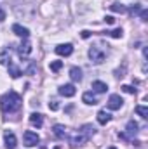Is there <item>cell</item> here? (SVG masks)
Listing matches in <instances>:
<instances>
[{"label": "cell", "instance_id": "cell-1", "mask_svg": "<svg viewBox=\"0 0 148 149\" xmlns=\"http://www.w3.org/2000/svg\"><path fill=\"white\" fill-rule=\"evenodd\" d=\"M21 106H23V99H21V95L19 94H16L14 90H9L7 94H4L2 95V99H0V108H2V113H16L21 109Z\"/></svg>", "mask_w": 148, "mask_h": 149}, {"label": "cell", "instance_id": "cell-2", "mask_svg": "<svg viewBox=\"0 0 148 149\" xmlns=\"http://www.w3.org/2000/svg\"><path fill=\"white\" fill-rule=\"evenodd\" d=\"M94 134H96V128H94L92 125H84V127H80V130L75 132L73 135L70 137L72 148H82V146H85L87 141H89Z\"/></svg>", "mask_w": 148, "mask_h": 149}, {"label": "cell", "instance_id": "cell-3", "mask_svg": "<svg viewBox=\"0 0 148 149\" xmlns=\"http://www.w3.org/2000/svg\"><path fill=\"white\" fill-rule=\"evenodd\" d=\"M138 128H140V127H138V123L131 120V121L127 123V127H125V132H122V134H118V137H120L122 141H127V142H132V141H134V135L138 134Z\"/></svg>", "mask_w": 148, "mask_h": 149}, {"label": "cell", "instance_id": "cell-4", "mask_svg": "<svg viewBox=\"0 0 148 149\" xmlns=\"http://www.w3.org/2000/svg\"><path fill=\"white\" fill-rule=\"evenodd\" d=\"M38 141H40V137H38L35 132H32V130H26V132L23 134V142H25L26 148H33V146H37Z\"/></svg>", "mask_w": 148, "mask_h": 149}, {"label": "cell", "instance_id": "cell-5", "mask_svg": "<svg viewBox=\"0 0 148 149\" xmlns=\"http://www.w3.org/2000/svg\"><path fill=\"white\" fill-rule=\"evenodd\" d=\"M89 57H91V61H92L94 64H101V63L105 61L106 54H105L103 50H99L98 47H91V49H89Z\"/></svg>", "mask_w": 148, "mask_h": 149}, {"label": "cell", "instance_id": "cell-6", "mask_svg": "<svg viewBox=\"0 0 148 149\" xmlns=\"http://www.w3.org/2000/svg\"><path fill=\"white\" fill-rule=\"evenodd\" d=\"M58 92H59V95H63V97H73L75 92H77V88H75L72 83H68V85H61V87L58 88Z\"/></svg>", "mask_w": 148, "mask_h": 149}, {"label": "cell", "instance_id": "cell-7", "mask_svg": "<svg viewBox=\"0 0 148 149\" xmlns=\"http://www.w3.org/2000/svg\"><path fill=\"white\" fill-rule=\"evenodd\" d=\"M54 50H56L58 56H65V57H66V56H70V54L73 52V45H72V43H61V45H58Z\"/></svg>", "mask_w": 148, "mask_h": 149}, {"label": "cell", "instance_id": "cell-8", "mask_svg": "<svg viewBox=\"0 0 148 149\" xmlns=\"http://www.w3.org/2000/svg\"><path fill=\"white\" fill-rule=\"evenodd\" d=\"M122 104H124V101H122L120 95H117V94L110 95V99H108V108H110V109H113V111H115V109H120Z\"/></svg>", "mask_w": 148, "mask_h": 149}, {"label": "cell", "instance_id": "cell-9", "mask_svg": "<svg viewBox=\"0 0 148 149\" xmlns=\"http://www.w3.org/2000/svg\"><path fill=\"white\" fill-rule=\"evenodd\" d=\"M4 141H5V148L7 149H14L18 146V139L12 132H5L4 134Z\"/></svg>", "mask_w": 148, "mask_h": 149}, {"label": "cell", "instance_id": "cell-10", "mask_svg": "<svg viewBox=\"0 0 148 149\" xmlns=\"http://www.w3.org/2000/svg\"><path fill=\"white\" fill-rule=\"evenodd\" d=\"M52 132H54V135H56L58 139H65V137L68 135V132H66V127H65V125H59V123L52 127Z\"/></svg>", "mask_w": 148, "mask_h": 149}, {"label": "cell", "instance_id": "cell-11", "mask_svg": "<svg viewBox=\"0 0 148 149\" xmlns=\"http://www.w3.org/2000/svg\"><path fill=\"white\" fill-rule=\"evenodd\" d=\"M12 31H14L18 37H21V38H28L30 37V30H28V28H23L21 24H14V26H12Z\"/></svg>", "mask_w": 148, "mask_h": 149}, {"label": "cell", "instance_id": "cell-12", "mask_svg": "<svg viewBox=\"0 0 148 149\" xmlns=\"http://www.w3.org/2000/svg\"><path fill=\"white\" fill-rule=\"evenodd\" d=\"M30 123H32L33 127L40 128V127L44 125V118H42V114H40V113H32V114H30Z\"/></svg>", "mask_w": 148, "mask_h": 149}, {"label": "cell", "instance_id": "cell-13", "mask_svg": "<svg viewBox=\"0 0 148 149\" xmlns=\"http://www.w3.org/2000/svg\"><path fill=\"white\" fill-rule=\"evenodd\" d=\"M30 52H32V45H30L28 42H23V43L18 47V54H19L21 57H26V56H30Z\"/></svg>", "mask_w": 148, "mask_h": 149}, {"label": "cell", "instance_id": "cell-14", "mask_svg": "<svg viewBox=\"0 0 148 149\" xmlns=\"http://www.w3.org/2000/svg\"><path fill=\"white\" fill-rule=\"evenodd\" d=\"M92 90H94V92H98V94H103V92H106V90H108V85H106L105 81L96 80V81H92Z\"/></svg>", "mask_w": 148, "mask_h": 149}, {"label": "cell", "instance_id": "cell-15", "mask_svg": "<svg viewBox=\"0 0 148 149\" xmlns=\"http://www.w3.org/2000/svg\"><path fill=\"white\" fill-rule=\"evenodd\" d=\"M82 101L85 102V104H91V106H94V104H98L99 101H98V97L92 94V92H85L84 95H82Z\"/></svg>", "mask_w": 148, "mask_h": 149}, {"label": "cell", "instance_id": "cell-16", "mask_svg": "<svg viewBox=\"0 0 148 149\" xmlns=\"http://www.w3.org/2000/svg\"><path fill=\"white\" fill-rule=\"evenodd\" d=\"M110 120H111V114H110V113H106L105 109H101V111L98 113V123H101V125H106Z\"/></svg>", "mask_w": 148, "mask_h": 149}, {"label": "cell", "instance_id": "cell-17", "mask_svg": "<svg viewBox=\"0 0 148 149\" xmlns=\"http://www.w3.org/2000/svg\"><path fill=\"white\" fill-rule=\"evenodd\" d=\"M70 78H72L73 81H80V80H82V70L77 68V66H73V68L70 70Z\"/></svg>", "mask_w": 148, "mask_h": 149}, {"label": "cell", "instance_id": "cell-18", "mask_svg": "<svg viewBox=\"0 0 148 149\" xmlns=\"http://www.w3.org/2000/svg\"><path fill=\"white\" fill-rule=\"evenodd\" d=\"M9 74H11L12 78H19V76H21L23 73H21V70H19V68H18L16 64L9 63Z\"/></svg>", "mask_w": 148, "mask_h": 149}, {"label": "cell", "instance_id": "cell-19", "mask_svg": "<svg viewBox=\"0 0 148 149\" xmlns=\"http://www.w3.org/2000/svg\"><path fill=\"white\" fill-rule=\"evenodd\" d=\"M110 9L113 10V12H125V10H127V9H125V7H124L122 3H118V2L111 3V5H110Z\"/></svg>", "mask_w": 148, "mask_h": 149}, {"label": "cell", "instance_id": "cell-20", "mask_svg": "<svg viewBox=\"0 0 148 149\" xmlns=\"http://www.w3.org/2000/svg\"><path fill=\"white\" fill-rule=\"evenodd\" d=\"M136 113H138L141 118H145V120L148 118V108H145V106H136Z\"/></svg>", "mask_w": 148, "mask_h": 149}, {"label": "cell", "instance_id": "cell-21", "mask_svg": "<svg viewBox=\"0 0 148 149\" xmlns=\"http://www.w3.org/2000/svg\"><path fill=\"white\" fill-rule=\"evenodd\" d=\"M110 37H113V38H122V35H124V31L120 30V28H117V30H113V31H106ZM105 33V35H106Z\"/></svg>", "mask_w": 148, "mask_h": 149}, {"label": "cell", "instance_id": "cell-22", "mask_svg": "<svg viewBox=\"0 0 148 149\" xmlns=\"http://www.w3.org/2000/svg\"><path fill=\"white\" fill-rule=\"evenodd\" d=\"M63 68V61H54V63H51V70L56 73V71H59Z\"/></svg>", "mask_w": 148, "mask_h": 149}, {"label": "cell", "instance_id": "cell-23", "mask_svg": "<svg viewBox=\"0 0 148 149\" xmlns=\"http://www.w3.org/2000/svg\"><path fill=\"white\" fill-rule=\"evenodd\" d=\"M7 61H11L9 59V52L5 50V52H0V64H7Z\"/></svg>", "mask_w": 148, "mask_h": 149}, {"label": "cell", "instance_id": "cell-24", "mask_svg": "<svg viewBox=\"0 0 148 149\" xmlns=\"http://www.w3.org/2000/svg\"><path fill=\"white\" fill-rule=\"evenodd\" d=\"M122 90H124L125 94H136V88L131 87V85H122Z\"/></svg>", "mask_w": 148, "mask_h": 149}, {"label": "cell", "instance_id": "cell-25", "mask_svg": "<svg viewBox=\"0 0 148 149\" xmlns=\"http://www.w3.org/2000/svg\"><path fill=\"white\" fill-rule=\"evenodd\" d=\"M49 109H52V111H56V109H59V101H56V99H52V101L49 102Z\"/></svg>", "mask_w": 148, "mask_h": 149}, {"label": "cell", "instance_id": "cell-26", "mask_svg": "<svg viewBox=\"0 0 148 149\" xmlns=\"http://www.w3.org/2000/svg\"><path fill=\"white\" fill-rule=\"evenodd\" d=\"M140 17H141V21H147L148 19V10L147 9H141V10H140Z\"/></svg>", "mask_w": 148, "mask_h": 149}, {"label": "cell", "instance_id": "cell-27", "mask_svg": "<svg viewBox=\"0 0 148 149\" xmlns=\"http://www.w3.org/2000/svg\"><path fill=\"white\" fill-rule=\"evenodd\" d=\"M140 10H141V7H140V3H136L134 7H131V10H129V12H131V14H138Z\"/></svg>", "mask_w": 148, "mask_h": 149}, {"label": "cell", "instance_id": "cell-28", "mask_svg": "<svg viewBox=\"0 0 148 149\" xmlns=\"http://www.w3.org/2000/svg\"><path fill=\"white\" fill-rule=\"evenodd\" d=\"M80 35H82V38H89V37H91V31H87V30H84V31H82Z\"/></svg>", "mask_w": 148, "mask_h": 149}, {"label": "cell", "instance_id": "cell-29", "mask_svg": "<svg viewBox=\"0 0 148 149\" xmlns=\"http://www.w3.org/2000/svg\"><path fill=\"white\" fill-rule=\"evenodd\" d=\"M105 21H106L108 24H113V21H115V19H113L111 16H106V17H105Z\"/></svg>", "mask_w": 148, "mask_h": 149}, {"label": "cell", "instance_id": "cell-30", "mask_svg": "<svg viewBox=\"0 0 148 149\" xmlns=\"http://www.w3.org/2000/svg\"><path fill=\"white\" fill-rule=\"evenodd\" d=\"M4 19H5V12H4V10H2V9H0V23H2V21H4Z\"/></svg>", "mask_w": 148, "mask_h": 149}, {"label": "cell", "instance_id": "cell-31", "mask_svg": "<svg viewBox=\"0 0 148 149\" xmlns=\"http://www.w3.org/2000/svg\"><path fill=\"white\" fill-rule=\"evenodd\" d=\"M108 149H117V148H108Z\"/></svg>", "mask_w": 148, "mask_h": 149}]
</instances>
